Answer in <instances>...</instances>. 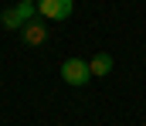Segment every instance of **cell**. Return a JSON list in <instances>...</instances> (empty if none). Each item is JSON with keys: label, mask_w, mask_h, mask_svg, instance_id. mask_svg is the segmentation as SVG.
<instances>
[{"label": "cell", "mask_w": 146, "mask_h": 126, "mask_svg": "<svg viewBox=\"0 0 146 126\" xmlns=\"http://www.w3.org/2000/svg\"><path fill=\"white\" fill-rule=\"evenodd\" d=\"M37 17V7L34 3H14V7H7V10H0V24L7 27V31H21L27 21H34Z\"/></svg>", "instance_id": "6da1fadb"}, {"label": "cell", "mask_w": 146, "mask_h": 126, "mask_svg": "<svg viewBox=\"0 0 146 126\" xmlns=\"http://www.w3.org/2000/svg\"><path fill=\"white\" fill-rule=\"evenodd\" d=\"M61 79L75 89H85L88 79H92V72H88V61H82V58H65L61 61Z\"/></svg>", "instance_id": "7a4b0ae2"}, {"label": "cell", "mask_w": 146, "mask_h": 126, "mask_svg": "<svg viewBox=\"0 0 146 126\" xmlns=\"http://www.w3.org/2000/svg\"><path fill=\"white\" fill-rule=\"evenodd\" d=\"M34 7L41 21H68L72 17V0H37Z\"/></svg>", "instance_id": "3957f363"}, {"label": "cell", "mask_w": 146, "mask_h": 126, "mask_svg": "<svg viewBox=\"0 0 146 126\" xmlns=\"http://www.w3.org/2000/svg\"><path fill=\"white\" fill-rule=\"evenodd\" d=\"M21 41L27 44V48H41V44L48 41V24H44V21H27V24H24V27H21Z\"/></svg>", "instance_id": "277c9868"}, {"label": "cell", "mask_w": 146, "mask_h": 126, "mask_svg": "<svg viewBox=\"0 0 146 126\" xmlns=\"http://www.w3.org/2000/svg\"><path fill=\"white\" fill-rule=\"evenodd\" d=\"M88 72H92V75H99V79H102V75H109V72H112V55H109V51H99V55L88 61Z\"/></svg>", "instance_id": "5b68a950"}, {"label": "cell", "mask_w": 146, "mask_h": 126, "mask_svg": "<svg viewBox=\"0 0 146 126\" xmlns=\"http://www.w3.org/2000/svg\"><path fill=\"white\" fill-rule=\"evenodd\" d=\"M21 3H37V0H21Z\"/></svg>", "instance_id": "8992f818"}, {"label": "cell", "mask_w": 146, "mask_h": 126, "mask_svg": "<svg viewBox=\"0 0 146 126\" xmlns=\"http://www.w3.org/2000/svg\"><path fill=\"white\" fill-rule=\"evenodd\" d=\"M143 126H146V123H143Z\"/></svg>", "instance_id": "52a82bcc"}]
</instances>
